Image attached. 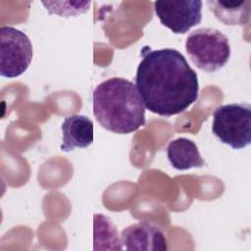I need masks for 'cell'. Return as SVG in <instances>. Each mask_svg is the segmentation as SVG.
<instances>
[{"instance_id":"6da1fadb","label":"cell","mask_w":251,"mask_h":251,"mask_svg":"<svg viewBox=\"0 0 251 251\" xmlns=\"http://www.w3.org/2000/svg\"><path fill=\"white\" fill-rule=\"evenodd\" d=\"M135 85L145 108L171 117L187 110L198 98L196 72L177 50L164 48L143 53Z\"/></svg>"},{"instance_id":"7a4b0ae2","label":"cell","mask_w":251,"mask_h":251,"mask_svg":"<svg viewBox=\"0 0 251 251\" xmlns=\"http://www.w3.org/2000/svg\"><path fill=\"white\" fill-rule=\"evenodd\" d=\"M93 115L107 130L126 134L145 125V106L135 84L111 77L93 91Z\"/></svg>"},{"instance_id":"3957f363","label":"cell","mask_w":251,"mask_h":251,"mask_svg":"<svg viewBox=\"0 0 251 251\" xmlns=\"http://www.w3.org/2000/svg\"><path fill=\"white\" fill-rule=\"evenodd\" d=\"M185 50L193 64L200 70L214 73L222 69L229 60L228 38L215 28H198L189 33Z\"/></svg>"},{"instance_id":"277c9868","label":"cell","mask_w":251,"mask_h":251,"mask_svg":"<svg viewBox=\"0 0 251 251\" xmlns=\"http://www.w3.org/2000/svg\"><path fill=\"white\" fill-rule=\"evenodd\" d=\"M212 131L219 140L233 149H242L251 142V106L231 103L218 107L213 114Z\"/></svg>"},{"instance_id":"5b68a950","label":"cell","mask_w":251,"mask_h":251,"mask_svg":"<svg viewBox=\"0 0 251 251\" xmlns=\"http://www.w3.org/2000/svg\"><path fill=\"white\" fill-rule=\"evenodd\" d=\"M32 44L27 35L13 26L0 29V75L13 78L23 75L32 60Z\"/></svg>"},{"instance_id":"8992f818","label":"cell","mask_w":251,"mask_h":251,"mask_svg":"<svg viewBox=\"0 0 251 251\" xmlns=\"http://www.w3.org/2000/svg\"><path fill=\"white\" fill-rule=\"evenodd\" d=\"M154 10L161 24L174 33L183 34L202 20L200 0L156 1Z\"/></svg>"},{"instance_id":"52a82bcc","label":"cell","mask_w":251,"mask_h":251,"mask_svg":"<svg viewBox=\"0 0 251 251\" xmlns=\"http://www.w3.org/2000/svg\"><path fill=\"white\" fill-rule=\"evenodd\" d=\"M121 242L126 250L166 251L168 242L165 233L154 224L143 221L122 230Z\"/></svg>"},{"instance_id":"ba28073f","label":"cell","mask_w":251,"mask_h":251,"mask_svg":"<svg viewBox=\"0 0 251 251\" xmlns=\"http://www.w3.org/2000/svg\"><path fill=\"white\" fill-rule=\"evenodd\" d=\"M63 142L61 150L70 152L75 148H86L93 143L94 126L93 122L82 115L67 117L61 126Z\"/></svg>"},{"instance_id":"9c48e42d","label":"cell","mask_w":251,"mask_h":251,"mask_svg":"<svg viewBox=\"0 0 251 251\" xmlns=\"http://www.w3.org/2000/svg\"><path fill=\"white\" fill-rule=\"evenodd\" d=\"M167 156L173 168L178 171L205 166V162L196 144L185 137H179L171 141L167 147Z\"/></svg>"},{"instance_id":"30bf717a","label":"cell","mask_w":251,"mask_h":251,"mask_svg":"<svg viewBox=\"0 0 251 251\" xmlns=\"http://www.w3.org/2000/svg\"><path fill=\"white\" fill-rule=\"evenodd\" d=\"M207 4L215 17L227 25H244L250 19V0H209Z\"/></svg>"},{"instance_id":"8fae6325","label":"cell","mask_w":251,"mask_h":251,"mask_svg":"<svg viewBox=\"0 0 251 251\" xmlns=\"http://www.w3.org/2000/svg\"><path fill=\"white\" fill-rule=\"evenodd\" d=\"M94 249L95 250H122L123 245L118 230L112 221L101 214L93 217Z\"/></svg>"},{"instance_id":"7c38bea8","label":"cell","mask_w":251,"mask_h":251,"mask_svg":"<svg viewBox=\"0 0 251 251\" xmlns=\"http://www.w3.org/2000/svg\"><path fill=\"white\" fill-rule=\"evenodd\" d=\"M45 9L49 14L60 17H75L87 12L90 8V1H43Z\"/></svg>"}]
</instances>
